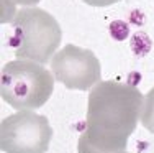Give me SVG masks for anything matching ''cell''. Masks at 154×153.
<instances>
[{"label": "cell", "instance_id": "obj_1", "mask_svg": "<svg viewBox=\"0 0 154 153\" xmlns=\"http://www.w3.org/2000/svg\"><path fill=\"white\" fill-rule=\"evenodd\" d=\"M144 97L138 87L118 81H100L92 87L87 105L85 132L79 153H122L141 120Z\"/></svg>", "mask_w": 154, "mask_h": 153}, {"label": "cell", "instance_id": "obj_2", "mask_svg": "<svg viewBox=\"0 0 154 153\" xmlns=\"http://www.w3.org/2000/svg\"><path fill=\"white\" fill-rule=\"evenodd\" d=\"M54 74L39 63L15 59L2 68L0 94L15 110H35L45 105L54 89Z\"/></svg>", "mask_w": 154, "mask_h": 153}, {"label": "cell", "instance_id": "obj_3", "mask_svg": "<svg viewBox=\"0 0 154 153\" xmlns=\"http://www.w3.org/2000/svg\"><path fill=\"white\" fill-rule=\"evenodd\" d=\"M13 25V46L17 59L46 64L61 43V27L51 13L38 7L18 10Z\"/></svg>", "mask_w": 154, "mask_h": 153}, {"label": "cell", "instance_id": "obj_4", "mask_svg": "<svg viewBox=\"0 0 154 153\" xmlns=\"http://www.w3.org/2000/svg\"><path fill=\"white\" fill-rule=\"evenodd\" d=\"M51 137L48 119L33 110H18L0 123V147L5 153H45Z\"/></svg>", "mask_w": 154, "mask_h": 153}, {"label": "cell", "instance_id": "obj_5", "mask_svg": "<svg viewBox=\"0 0 154 153\" xmlns=\"http://www.w3.org/2000/svg\"><path fill=\"white\" fill-rule=\"evenodd\" d=\"M51 72L67 89L89 91L100 82V61L90 49L66 45L51 58Z\"/></svg>", "mask_w": 154, "mask_h": 153}, {"label": "cell", "instance_id": "obj_6", "mask_svg": "<svg viewBox=\"0 0 154 153\" xmlns=\"http://www.w3.org/2000/svg\"><path fill=\"white\" fill-rule=\"evenodd\" d=\"M141 123L148 132L154 133V87L144 96L141 110Z\"/></svg>", "mask_w": 154, "mask_h": 153}, {"label": "cell", "instance_id": "obj_7", "mask_svg": "<svg viewBox=\"0 0 154 153\" xmlns=\"http://www.w3.org/2000/svg\"><path fill=\"white\" fill-rule=\"evenodd\" d=\"M39 0H2V21H13L17 15V5H25V7H35Z\"/></svg>", "mask_w": 154, "mask_h": 153}, {"label": "cell", "instance_id": "obj_8", "mask_svg": "<svg viewBox=\"0 0 154 153\" xmlns=\"http://www.w3.org/2000/svg\"><path fill=\"white\" fill-rule=\"evenodd\" d=\"M82 2H85L87 5H92V7H108L112 3L120 2V0H82Z\"/></svg>", "mask_w": 154, "mask_h": 153}, {"label": "cell", "instance_id": "obj_9", "mask_svg": "<svg viewBox=\"0 0 154 153\" xmlns=\"http://www.w3.org/2000/svg\"><path fill=\"white\" fill-rule=\"evenodd\" d=\"M122 153H126V151H122Z\"/></svg>", "mask_w": 154, "mask_h": 153}]
</instances>
